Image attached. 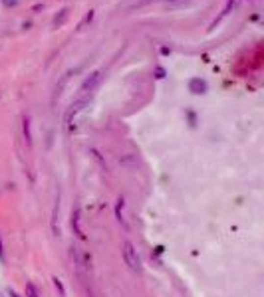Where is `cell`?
<instances>
[{
    "label": "cell",
    "instance_id": "1",
    "mask_svg": "<svg viewBox=\"0 0 264 297\" xmlns=\"http://www.w3.org/2000/svg\"><path fill=\"white\" fill-rule=\"evenodd\" d=\"M121 254H123V262H125L133 272H141V257H139V254H137V250H135V246H133L131 242H123Z\"/></svg>",
    "mask_w": 264,
    "mask_h": 297
},
{
    "label": "cell",
    "instance_id": "2",
    "mask_svg": "<svg viewBox=\"0 0 264 297\" xmlns=\"http://www.w3.org/2000/svg\"><path fill=\"white\" fill-rule=\"evenodd\" d=\"M86 105H90V99H86V97H82V99H78L75 103H72V107L66 111V117H64L66 125H72V121L75 119V115L82 113V111L86 109Z\"/></svg>",
    "mask_w": 264,
    "mask_h": 297
},
{
    "label": "cell",
    "instance_id": "3",
    "mask_svg": "<svg viewBox=\"0 0 264 297\" xmlns=\"http://www.w3.org/2000/svg\"><path fill=\"white\" fill-rule=\"evenodd\" d=\"M99 82H101V71H94L90 78H86V82L80 85V95H92V91L99 85Z\"/></svg>",
    "mask_w": 264,
    "mask_h": 297
},
{
    "label": "cell",
    "instance_id": "4",
    "mask_svg": "<svg viewBox=\"0 0 264 297\" xmlns=\"http://www.w3.org/2000/svg\"><path fill=\"white\" fill-rule=\"evenodd\" d=\"M207 89H209V85H207V82H205V80H201V78H193V80H189V91H191V93H195V95H203V93H207Z\"/></svg>",
    "mask_w": 264,
    "mask_h": 297
},
{
    "label": "cell",
    "instance_id": "5",
    "mask_svg": "<svg viewBox=\"0 0 264 297\" xmlns=\"http://www.w3.org/2000/svg\"><path fill=\"white\" fill-rule=\"evenodd\" d=\"M72 226L75 230V236H78L80 240H86V236H84V232L80 228V206H75V210L72 212Z\"/></svg>",
    "mask_w": 264,
    "mask_h": 297
},
{
    "label": "cell",
    "instance_id": "6",
    "mask_svg": "<svg viewBox=\"0 0 264 297\" xmlns=\"http://www.w3.org/2000/svg\"><path fill=\"white\" fill-rule=\"evenodd\" d=\"M60 216V200H56V206H54V214H52V232L54 236H60V226H58V218Z\"/></svg>",
    "mask_w": 264,
    "mask_h": 297
},
{
    "label": "cell",
    "instance_id": "7",
    "mask_svg": "<svg viewBox=\"0 0 264 297\" xmlns=\"http://www.w3.org/2000/svg\"><path fill=\"white\" fill-rule=\"evenodd\" d=\"M26 297H40V293H38V287H36L32 281L26 283Z\"/></svg>",
    "mask_w": 264,
    "mask_h": 297
},
{
    "label": "cell",
    "instance_id": "8",
    "mask_svg": "<svg viewBox=\"0 0 264 297\" xmlns=\"http://www.w3.org/2000/svg\"><path fill=\"white\" fill-rule=\"evenodd\" d=\"M24 137H26L28 147H32V133H30V121L28 119H24Z\"/></svg>",
    "mask_w": 264,
    "mask_h": 297
},
{
    "label": "cell",
    "instance_id": "9",
    "mask_svg": "<svg viewBox=\"0 0 264 297\" xmlns=\"http://www.w3.org/2000/svg\"><path fill=\"white\" fill-rule=\"evenodd\" d=\"M62 14H60V18H54V26H62L64 24V20H66V16H68V8H64V10H60Z\"/></svg>",
    "mask_w": 264,
    "mask_h": 297
},
{
    "label": "cell",
    "instance_id": "10",
    "mask_svg": "<svg viewBox=\"0 0 264 297\" xmlns=\"http://www.w3.org/2000/svg\"><path fill=\"white\" fill-rule=\"evenodd\" d=\"M121 206H123V200L120 198V200H118V208H116V216H118L120 222H123V218H121Z\"/></svg>",
    "mask_w": 264,
    "mask_h": 297
},
{
    "label": "cell",
    "instance_id": "11",
    "mask_svg": "<svg viewBox=\"0 0 264 297\" xmlns=\"http://www.w3.org/2000/svg\"><path fill=\"white\" fill-rule=\"evenodd\" d=\"M92 18H94V10H90V12H88V14H86V18H84V22H82V24H80V28H84V26H86V24H88V22H92Z\"/></svg>",
    "mask_w": 264,
    "mask_h": 297
},
{
    "label": "cell",
    "instance_id": "12",
    "mask_svg": "<svg viewBox=\"0 0 264 297\" xmlns=\"http://www.w3.org/2000/svg\"><path fill=\"white\" fill-rule=\"evenodd\" d=\"M155 78H157V80H163V78H165V69H163L161 65L155 69Z\"/></svg>",
    "mask_w": 264,
    "mask_h": 297
},
{
    "label": "cell",
    "instance_id": "13",
    "mask_svg": "<svg viewBox=\"0 0 264 297\" xmlns=\"http://www.w3.org/2000/svg\"><path fill=\"white\" fill-rule=\"evenodd\" d=\"M54 285L60 289V293H62V295H66V289H64V285H62V281H60L58 277H54Z\"/></svg>",
    "mask_w": 264,
    "mask_h": 297
},
{
    "label": "cell",
    "instance_id": "14",
    "mask_svg": "<svg viewBox=\"0 0 264 297\" xmlns=\"http://www.w3.org/2000/svg\"><path fill=\"white\" fill-rule=\"evenodd\" d=\"M0 262H4V246H2V236H0Z\"/></svg>",
    "mask_w": 264,
    "mask_h": 297
},
{
    "label": "cell",
    "instance_id": "15",
    "mask_svg": "<svg viewBox=\"0 0 264 297\" xmlns=\"http://www.w3.org/2000/svg\"><path fill=\"white\" fill-rule=\"evenodd\" d=\"M4 6H16L18 4V0H2Z\"/></svg>",
    "mask_w": 264,
    "mask_h": 297
},
{
    "label": "cell",
    "instance_id": "16",
    "mask_svg": "<svg viewBox=\"0 0 264 297\" xmlns=\"http://www.w3.org/2000/svg\"><path fill=\"white\" fill-rule=\"evenodd\" d=\"M161 54L167 56V54H171V50H169V48H161Z\"/></svg>",
    "mask_w": 264,
    "mask_h": 297
},
{
    "label": "cell",
    "instance_id": "17",
    "mask_svg": "<svg viewBox=\"0 0 264 297\" xmlns=\"http://www.w3.org/2000/svg\"><path fill=\"white\" fill-rule=\"evenodd\" d=\"M8 295H10V297H20V295H18V293H16V291H12V289H10V291H8Z\"/></svg>",
    "mask_w": 264,
    "mask_h": 297
}]
</instances>
